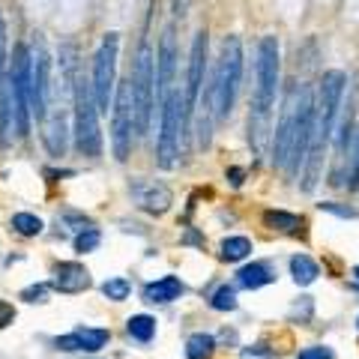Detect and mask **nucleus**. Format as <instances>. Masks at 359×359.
I'll list each match as a JSON object with an SVG mask.
<instances>
[{"instance_id": "obj_3", "label": "nucleus", "mask_w": 359, "mask_h": 359, "mask_svg": "<svg viewBox=\"0 0 359 359\" xmlns=\"http://www.w3.org/2000/svg\"><path fill=\"white\" fill-rule=\"evenodd\" d=\"M240 78H243V42L240 36H224L216 81H212V108H216V117L231 114L233 102H237Z\"/></svg>"}, {"instance_id": "obj_11", "label": "nucleus", "mask_w": 359, "mask_h": 359, "mask_svg": "<svg viewBox=\"0 0 359 359\" xmlns=\"http://www.w3.org/2000/svg\"><path fill=\"white\" fill-rule=\"evenodd\" d=\"M204 69H207V30H198L192 39V54H189V75H186V111L192 117V111L198 108L201 84H204Z\"/></svg>"}, {"instance_id": "obj_5", "label": "nucleus", "mask_w": 359, "mask_h": 359, "mask_svg": "<svg viewBox=\"0 0 359 359\" xmlns=\"http://www.w3.org/2000/svg\"><path fill=\"white\" fill-rule=\"evenodd\" d=\"M189 123V111H186V93L183 90H171V96L162 102V123H159V147H156V156H159L162 168H174L177 156H180V138L186 132Z\"/></svg>"}, {"instance_id": "obj_13", "label": "nucleus", "mask_w": 359, "mask_h": 359, "mask_svg": "<svg viewBox=\"0 0 359 359\" xmlns=\"http://www.w3.org/2000/svg\"><path fill=\"white\" fill-rule=\"evenodd\" d=\"M108 339H111V332L108 330H99V327H78V330H72L69 335H60L57 341V351H69V353H75V351H87V353H96V351H102V347L108 344Z\"/></svg>"}, {"instance_id": "obj_32", "label": "nucleus", "mask_w": 359, "mask_h": 359, "mask_svg": "<svg viewBox=\"0 0 359 359\" xmlns=\"http://www.w3.org/2000/svg\"><path fill=\"white\" fill-rule=\"evenodd\" d=\"M13 318H15V309L9 306V302L0 299V330H4L6 323H13Z\"/></svg>"}, {"instance_id": "obj_17", "label": "nucleus", "mask_w": 359, "mask_h": 359, "mask_svg": "<svg viewBox=\"0 0 359 359\" xmlns=\"http://www.w3.org/2000/svg\"><path fill=\"white\" fill-rule=\"evenodd\" d=\"M269 282H276V273H273V266L264 264V261L245 264L240 273H237V285L245 287V290H257V287H264Z\"/></svg>"}, {"instance_id": "obj_9", "label": "nucleus", "mask_w": 359, "mask_h": 359, "mask_svg": "<svg viewBox=\"0 0 359 359\" xmlns=\"http://www.w3.org/2000/svg\"><path fill=\"white\" fill-rule=\"evenodd\" d=\"M48 51L45 42L36 36L27 51V96H30V111L36 117H45V105H48Z\"/></svg>"}, {"instance_id": "obj_27", "label": "nucleus", "mask_w": 359, "mask_h": 359, "mask_svg": "<svg viewBox=\"0 0 359 359\" xmlns=\"http://www.w3.org/2000/svg\"><path fill=\"white\" fill-rule=\"evenodd\" d=\"M129 282L126 278H108V282H102V294L111 299V302H123L129 297Z\"/></svg>"}, {"instance_id": "obj_20", "label": "nucleus", "mask_w": 359, "mask_h": 359, "mask_svg": "<svg viewBox=\"0 0 359 359\" xmlns=\"http://www.w3.org/2000/svg\"><path fill=\"white\" fill-rule=\"evenodd\" d=\"M141 207L147 212H165L171 207V192L165 186H147L141 192Z\"/></svg>"}, {"instance_id": "obj_30", "label": "nucleus", "mask_w": 359, "mask_h": 359, "mask_svg": "<svg viewBox=\"0 0 359 359\" xmlns=\"http://www.w3.org/2000/svg\"><path fill=\"white\" fill-rule=\"evenodd\" d=\"M4 69H6V21L0 15V81H4Z\"/></svg>"}, {"instance_id": "obj_35", "label": "nucleus", "mask_w": 359, "mask_h": 359, "mask_svg": "<svg viewBox=\"0 0 359 359\" xmlns=\"http://www.w3.org/2000/svg\"><path fill=\"white\" fill-rule=\"evenodd\" d=\"M353 276H356V278H359V266H353Z\"/></svg>"}, {"instance_id": "obj_18", "label": "nucleus", "mask_w": 359, "mask_h": 359, "mask_svg": "<svg viewBox=\"0 0 359 359\" xmlns=\"http://www.w3.org/2000/svg\"><path fill=\"white\" fill-rule=\"evenodd\" d=\"M290 276H294L297 285L306 287V285H311L314 278L320 276V269H318V264H314L309 255H294V257H290Z\"/></svg>"}, {"instance_id": "obj_4", "label": "nucleus", "mask_w": 359, "mask_h": 359, "mask_svg": "<svg viewBox=\"0 0 359 359\" xmlns=\"http://www.w3.org/2000/svg\"><path fill=\"white\" fill-rule=\"evenodd\" d=\"M129 87H132V108H135V132L144 135L153 120V93H156V60L147 42L141 45L138 57H135Z\"/></svg>"}, {"instance_id": "obj_8", "label": "nucleus", "mask_w": 359, "mask_h": 359, "mask_svg": "<svg viewBox=\"0 0 359 359\" xmlns=\"http://www.w3.org/2000/svg\"><path fill=\"white\" fill-rule=\"evenodd\" d=\"M114 120H111V141H114V156L120 162L132 153V135H135V108H132V87L123 81L114 93Z\"/></svg>"}, {"instance_id": "obj_33", "label": "nucleus", "mask_w": 359, "mask_h": 359, "mask_svg": "<svg viewBox=\"0 0 359 359\" xmlns=\"http://www.w3.org/2000/svg\"><path fill=\"white\" fill-rule=\"evenodd\" d=\"M320 210H330V212H339V216H356V212L353 210H341V207H335V204H320Z\"/></svg>"}, {"instance_id": "obj_16", "label": "nucleus", "mask_w": 359, "mask_h": 359, "mask_svg": "<svg viewBox=\"0 0 359 359\" xmlns=\"http://www.w3.org/2000/svg\"><path fill=\"white\" fill-rule=\"evenodd\" d=\"M13 135H18L15 129V108H13V90H9V81H0V144L13 141Z\"/></svg>"}, {"instance_id": "obj_2", "label": "nucleus", "mask_w": 359, "mask_h": 359, "mask_svg": "<svg viewBox=\"0 0 359 359\" xmlns=\"http://www.w3.org/2000/svg\"><path fill=\"white\" fill-rule=\"evenodd\" d=\"M344 84H347L344 72H335V69L320 78V93H318V102H314L311 147H309V156H306V174H302V180H306L302 189H306V192H311L314 183H318V174H320V165H323V150H327V141L332 135L335 111H339Z\"/></svg>"}, {"instance_id": "obj_10", "label": "nucleus", "mask_w": 359, "mask_h": 359, "mask_svg": "<svg viewBox=\"0 0 359 359\" xmlns=\"http://www.w3.org/2000/svg\"><path fill=\"white\" fill-rule=\"evenodd\" d=\"M299 93L302 84L290 87L282 105V117L276 126V138H273V165L276 168H287L290 159V147H294V135H297V120H299Z\"/></svg>"}, {"instance_id": "obj_29", "label": "nucleus", "mask_w": 359, "mask_h": 359, "mask_svg": "<svg viewBox=\"0 0 359 359\" xmlns=\"http://www.w3.org/2000/svg\"><path fill=\"white\" fill-rule=\"evenodd\" d=\"M45 297H48V287L45 285H33L21 290V299H27V302H45Z\"/></svg>"}, {"instance_id": "obj_23", "label": "nucleus", "mask_w": 359, "mask_h": 359, "mask_svg": "<svg viewBox=\"0 0 359 359\" xmlns=\"http://www.w3.org/2000/svg\"><path fill=\"white\" fill-rule=\"evenodd\" d=\"M299 216L297 212H285V210H266L264 212V224L273 231H297L299 228Z\"/></svg>"}, {"instance_id": "obj_21", "label": "nucleus", "mask_w": 359, "mask_h": 359, "mask_svg": "<svg viewBox=\"0 0 359 359\" xmlns=\"http://www.w3.org/2000/svg\"><path fill=\"white\" fill-rule=\"evenodd\" d=\"M222 261H231V264H237V261H245V257L252 255V240L249 237H228V240H222Z\"/></svg>"}, {"instance_id": "obj_28", "label": "nucleus", "mask_w": 359, "mask_h": 359, "mask_svg": "<svg viewBox=\"0 0 359 359\" xmlns=\"http://www.w3.org/2000/svg\"><path fill=\"white\" fill-rule=\"evenodd\" d=\"M99 243H102V233H99L96 228H84V231L75 237V252L87 255V252H93Z\"/></svg>"}, {"instance_id": "obj_25", "label": "nucleus", "mask_w": 359, "mask_h": 359, "mask_svg": "<svg viewBox=\"0 0 359 359\" xmlns=\"http://www.w3.org/2000/svg\"><path fill=\"white\" fill-rule=\"evenodd\" d=\"M13 231L21 233V237H36V233H42V219L33 216V212H15Z\"/></svg>"}, {"instance_id": "obj_26", "label": "nucleus", "mask_w": 359, "mask_h": 359, "mask_svg": "<svg viewBox=\"0 0 359 359\" xmlns=\"http://www.w3.org/2000/svg\"><path fill=\"white\" fill-rule=\"evenodd\" d=\"M210 306L216 309V311H233V309H237V294H233V287L222 285L216 294L210 297Z\"/></svg>"}, {"instance_id": "obj_19", "label": "nucleus", "mask_w": 359, "mask_h": 359, "mask_svg": "<svg viewBox=\"0 0 359 359\" xmlns=\"http://www.w3.org/2000/svg\"><path fill=\"white\" fill-rule=\"evenodd\" d=\"M126 330H129V335L135 341L147 344L156 335V318H150V314H132V318L126 320Z\"/></svg>"}, {"instance_id": "obj_14", "label": "nucleus", "mask_w": 359, "mask_h": 359, "mask_svg": "<svg viewBox=\"0 0 359 359\" xmlns=\"http://www.w3.org/2000/svg\"><path fill=\"white\" fill-rule=\"evenodd\" d=\"M54 290H60V294H81V290L90 287V273L87 266L75 264V261H63L54 266Z\"/></svg>"}, {"instance_id": "obj_7", "label": "nucleus", "mask_w": 359, "mask_h": 359, "mask_svg": "<svg viewBox=\"0 0 359 359\" xmlns=\"http://www.w3.org/2000/svg\"><path fill=\"white\" fill-rule=\"evenodd\" d=\"M117 51H120V36L117 33H105L99 42V51L93 57V96H96V108L108 111L114 105V75H117Z\"/></svg>"}, {"instance_id": "obj_24", "label": "nucleus", "mask_w": 359, "mask_h": 359, "mask_svg": "<svg viewBox=\"0 0 359 359\" xmlns=\"http://www.w3.org/2000/svg\"><path fill=\"white\" fill-rule=\"evenodd\" d=\"M45 144H48V150L54 156H63V150H66V129H63V117L60 114L48 123V129H45Z\"/></svg>"}, {"instance_id": "obj_31", "label": "nucleus", "mask_w": 359, "mask_h": 359, "mask_svg": "<svg viewBox=\"0 0 359 359\" xmlns=\"http://www.w3.org/2000/svg\"><path fill=\"white\" fill-rule=\"evenodd\" d=\"M297 359H332V351L330 347H306Z\"/></svg>"}, {"instance_id": "obj_22", "label": "nucleus", "mask_w": 359, "mask_h": 359, "mask_svg": "<svg viewBox=\"0 0 359 359\" xmlns=\"http://www.w3.org/2000/svg\"><path fill=\"white\" fill-rule=\"evenodd\" d=\"M212 351H216V339H212L210 332L189 335V341H186V356L189 359H207Z\"/></svg>"}, {"instance_id": "obj_1", "label": "nucleus", "mask_w": 359, "mask_h": 359, "mask_svg": "<svg viewBox=\"0 0 359 359\" xmlns=\"http://www.w3.org/2000/svg\"><path fill=\"white\" fill-rule=\"evenodd\" d=\"M257 87H255V102L249 114V144L255 153H264L266 135H269V117L276 105V87H278V42L276 36H264L257 45Z\"/></svg>"}, {"instance_id": "obj_6", "label": "nucleus", "mask_w": 359, "mask_h": 359, "mask_svg": "<svg viewBox=\"0 0 359 359\" xmlns=\"http://www.w3.org/2000/svg\"><path fill=\"white\" fill-rule=\"evenodd\" d=\"M75 141L84 156H99L102 135H99V108L93 96V84L87 78L75 81Z\"/></svg>"}, {"instance_id": "obj_15", "label": "nucleus", "mask_w": 359, "mask_h": 359, "mask_svg": "<svg viewBox=\"0 0 359 359\" xmlns=\"http://www.w3.org/2000/svg\"><path fill=\"white\" fill-rule=\"evenodd\" d=\"M183 290L186 287L177 276H165V278H159V282H150L147 287H144V299L165 306V302H174V299L183 297Z\"/></svg>"}, {"instance_id": "obj_34", "label": "nucleus", "mask_w": 359, "mask_h": 359, "mask_svg": "<svg viewBox=\"0 0 359 359\" xmlns=\"http://www.w3.org/2000/svg\"><path fill=\"white\" fill-rule=\"evenodd\" d=\"M228 177H231V183H233V186H240V183H243V171H240V168H231Z\"/></svg>"}, {"instance_id": "obj_12", "label": "nucleus", "mask_w": 359, "mask_h": 359, "mask_svg": "<svg viewBox=\"0 0 359 359\" xmlns=\"http://www.w3.org/2000/svg\"><path fill=\"white\" fill-rule=\"evenodd\" d=\"M177 75V45H174V27H165L159 54H156V93H159V105L171 96V84Z\"/></svg>"}]
</instances>
